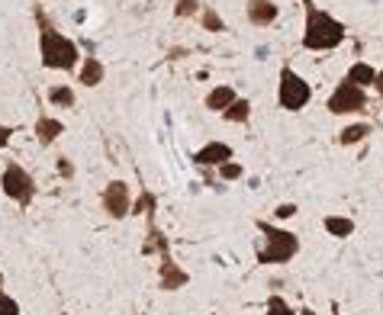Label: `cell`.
<instances>
[{"mask_svg": "<svg viewBox=\"0 0 383 315\" xmlns=\"http://www.w3.org/2000/svg\"><path fill=\"white\" fill-rule=\"evenodd\" d=\"M39 23V52H42V65L52 71H75L77 68V46L68 36H62L42 10H36Z\"/></svg>", "mask_w": 383, "mask_h": 315, "instance_id": "1", "label": "cell"}, {"mask_svg": "<svg viewBox=\"0 0 383 315\" xmlns=\"http://www.w3.org/2000/svg\"><path fill=\"white\" fill-rule=\"evenodd\" d=\"M345 42V26L332 13L319 10L312 0H306V29H303V48L309 52H328Z\"/></svg>", "mask_w": 383, "mask_h": 315, "instance_id": "2", "label": "cell"}, {"mask_svg": "<svg viewBox=\"0 0 383 315\" xmlns=\"http://www.w3.org/2000/svg\"><path fill=\"white\" fill-rule=\"evenodd\" d=\"M258 232L264 235V248H258L261 264H287V260H293L299 254L297 232H287V229L271 222H258Z\"/></svg>", "mask_w": 383, "mask_h": 315, "instance_id": "3", "label": "cell"}, {"mask_svg": "<svg viewBox=\"0 0 383 315\" xmlns=\"http://www.w3.org/2000/svg\"><path fill=\"white\" fill-rule=\"evenodd\" d=\"M309 100H312L309 81H303L293 68H281V87H277V103H281V110L299 113Z\"/></svg>", "mask_w": 383, "mask_h": 315, "instance_id": "4", "label": "cell"}, {"mask_svg": "<svg viewBox=\"0 0 383 315\" xmlns=\"http://www.w3.org/2000/svg\"><path fill=\"white\" fill-rule=\"evenodd\" d=\"M0 190H3L10 200H17L19 206H29L32 196H36V180H32V174H29L23 164L10 161V164L3 167V177H0Z\"/></svg>", "mask_w": 383, "mask_h": 315, "instance_id": "5", "label": "cell"}, {"mask_svg": "<svg viewBox=\"0 0 383 315\" xmlns=\"http://www.w3.org/2000/svg\"><path fill=\"white\" fill-rule=\"evenodd\" d=\"M328 113H335V116H345V113H361L367 106V93L361 90V87H355V84L342 81L332 90V97H328Z\"/></svg>", "mask_w": 383, "mask_h": 315, "instance_id": "6", "label": "cell"}, {"mask_svg": "<svg viewBox=\"0 0 383 315\" xmlns=\"http://www.w3.org/2000/svg\"><path fill=\"white\" fill-rule=\"evenodd\" d=\"M103 209L113 219H126L132 216V196H129V184L126 180H113L103 187Z\"/></svg>", "mask_w": 383, "mask_h": 315, "instance_id": "7", "label": "cell"}, {"mask_svg": "<svg viewBox=\"0 0 383 315\" xmlns=\"http://www.w3.org/2000/svg\"><path fill=\"white\" fill-rule=\"evenodd\" d=\"M158 283H161V289H168V293H171V289L187 287L190 277H187V270H180L171 258H161V277H158Z\"/></svg>", "mask_w": 383, "mask_h": 315, "instance_id": "8", "label": "cell"}, {"mask_svg": "<svg viewBox=\"0 0 383 315\" xmlns=\"http://www.w3.org/2000/svg\"><path fill=\"white\" fill-rule=\"evenodd\" d=\"M194 161L196 164H225V161H232V149L225 145V142H209V145H203V149L194 155Z\"/></svg>", "mask_w": 383, "mask_h": 315, "instance_id": "9", "label": "cell"}, {"mask_svg": "<svg viewBox=\"0 0 383 315\" xmlns=\"http://www.w3.org/2000/svg\"><path fill=\"white\" fill-rule=\"evenodd\" d=\"M248 23H254V26H271L274 19H277V3H271V0H248Z\"/></svg>", "mask_w": 383, "mask_h": 315, "instance_id": "10", "label": "cell"}, {"mask_svg": "<svg viewBox=\"0 0 383 315\" xmlns=\"http://www.w3.org/2000/svg\"><path fill=\"white\" fill-rule=\"evenodd\" d=\"M345 81L348 84H355V87H374V81H377V68H371L367 61H355V65L348 68V75H345Z\"/></svg>", "mask_w": 383, "mask_h": 315, "instance_id": "11", "label": "cell"}, {"mask_svg": "<svg viewBox=\"0 0 383 315\" xmlns=\"http://www.w3.org/2000/svg\"><path fill=\"white\" fill-rule=\"evenodd\" d=\"M103 61L100 58H94V55H87L84 61H81V71H77V81L84 84V87H97V84L103 81Z\"/></svg>", "mask_w": 383, "mask_h": 315, "instance_id": "12", "label": "cell"}, {"mask_svg": "<svg viewBox=\"0 0 383 315\" xmlns=\"http://www.w3.org/2000/svg\"><path fill=\"white\" fill-rule=\"evenodd\" d=\"M235 100H239V97H235L232 87H229V84H219V87H213V90H209V97H206V110L223 113L225 106H232Z\"/></svg>", "mask_w": 383, "mask_h": 315, "instance_id": "13", "label": "cell"}, {"mask_svg": "<svg viewBox=\"0 0 383 315\" xmlns=\"http://www.w3.org/2000/svg\"><path fill=\"white\" fill-rule=\"evenodd\" d=\"M62 132H65V122L62 120H52V116H39L36 120V135L42 145H52Z\"/></svg>", "mask_w": 383, "mask_h": 315, "instance_id": "14", "label": "cell"}, {"mask_svg": "<svg viewBox=\"0 0 383 315\" xmlns=\"http://www.w3.org/2000/svg\"><path fill=\"white\" fill-rule=\"evenodd\" d=\"M326 232L335 235V238H348V235H355V219H348V216H326Z\"/></svg>", "mask_w": 383, "mask_h": 315, "instance_id": "15", "label": "cell"}, {"mask_svg": "<svg viewBox=\"0 0 383 315\" xmlns=\"http://www.w3.org/2000/svg\"><path fill=\"white\" fill-rule=\"evenodd\" d=\"M367 135H371V126H367V122H351L348 129H342L338 142H342V145H355V142H364Z\"/></svg>", "mask_w": 383, "mask_h": 315, "instance_id": "16", "label": "cell"}, {"mask_svg": "<svg viewBox=\"0 0 383 315\" xmlns=\"http://www.w3.org/2000/svg\"><path fill=\"white\" fill-rule=\"evenodd\" d=\"M223 116H225L229 122H245L248 116H252V103L239 97V100H235L232 106H225V110H223Z\"/></svg>", "mask_w": 383, "mask_h": 315, "instance_id": "17", "label": "cell"}, {"mask_svg": "<svg viewBox=\"0 0 383 315\" xmlns=\"http://www.w3.org/2000/svg\"><path fill=\"white\" fill-rule=\"evenodd\" d=\"M48 103L52 106H75V90L71 87H52L48 90Z\"/></svg>", "mask_w": 383, "mask_h": 315, "instance_id": "18", "label": "cell"}, {"mask_svg": "<svg viewBox=\"0 0 383 315\" xmlns=\"http://www.w3.org/2000/svg\"><path fill=\"white\" fill-rule=\"evenodd\" d=\"M200 23H203V29H209V32H225L223 17H219L213 7H206L203 13H200Z\"/></svg>", "mask_w": 383, "mask_h": 315, "instance_id": "19", "label": "cell"}, {"mask_svg": "<svg viewBox=\"0 0 383 315\" xmlns=\"http://www.w3.org/2000/svg\"><path fill=\"white\" fill-rule=\"evenodd\" d=\"M268 315H297V312L290 309V303L281 293H271V299H268Z\"/></svg>", "mask_w": 383, "mask_h": 315, "instance_id": "20", "label": "cell"}, {"mask_svg": "<svg viewBox=\"0 0 383 315\" xmlns=\"http://www.w3.org/2000/svg\"><path fill=\"white\" fill-rule=\"evenodd\" d=\"M155 206H158V200H155V196H151V193H142L139 200L132 203V216H139V213H151Z\"/></svg>", "mask_w": 383, "mask_h": 315, "instance_id": "21", "label": "cell"}, {"mask_svg": "<svg viewBox=\"0 0 383 315\" xmlns=\"http://www.w3.org/2000/svg\"><path fill=\"white\" fill-rule=\"evenodd\" d=\"M196 10H200V0H178V3H174V13H178V17H194Z\"/></svg>", "mask_w": 383, "mask_h": 315, "instance_id": "22", "label": "cell"}, {"mask_svg": "<svg viewBox=\"0 0 383 315\" xmlns=\"http://www.w3.org/2000/svg\"><path fill=\"white\" fill-rule=\"evenodd\" d=\"M219 174H223V180H239V177H242V164L225 161V164H219Z\"/></svg>", "mask_w": 383, "mask_h": 315, "instance_id": "23", "label": "cell"}, {"mask_svg": "<svg viewBox=\"0 0 383 315\" xmlns=\"http://www.w3.org/2000/svg\"><path fill=\"white\" fill-rule=\"evenodd\" d=\"M0 315H19V303L7 293H0Z\"/></svg>", "mask_w": 383, "mask_h": 315, "instance_id": "24", "label": "cell"}, {"mask_svg": "<svg viewBox=\"0 0 383 315\" xmlns=\"http://www.w3.org/2000/svg\"><path fill=\"white\" fill-rule=\"evenodd\" d=\"M274 216H277V219H293V216H297V206H293V203H281L277 209H274Z\"/></svg>", "mask_w": 383, "mask_h": 315, "instance_id": "25", "label": "cell"}, {"mask_svg": "<svg viewBox=\"0 0 383 315\" xmlns=\"http://www.w3.org/2000/svg\"><path fill=\"white\" fill-rule=\"evenodd\" d=\"M10 139H13V129H10V126H0V149H7Z\"/></svg>", "mask_w": 383, "mask_h": 315, "instance_id": "26", "label": "cell"}, {"mask_svg": "<svg viewBox=\"0 0 383 315\" xmlns=\"http://www.w3.org/2000/svg\"><path fill=\"white\" fill-rule=\"evenodd\" d=\"M374 87H377V93H380V97H383V68H380V71H377V81H374Z\"/></svg>", "mask_w": 383, "mask_h": 315, "instance_id": "27", "label": "cell"}, {"mask_svg": "<svg viewBox=\"0 0 383 315\" xmlns=\"http://www.w3.org/2000/svg\"><path fill=\"white\" fill-rule=\"evenodd\" d=\"M297 315H319V312H312V309H299Z\"/></svg>", "mask_w": 383, "mask_h": 315, "instance_id": "28", "label": "cell"}, {"mask_svg": "<svg viewBox=\"0 0 383 315\" xmlns=\"http://www.w3.org/2000/svg\"><path fill=\"white\" fill-rule=\"evenodd\" d=\"M332 315H345V312H342V309H338V306H335V309H332Z\"/></svg>", "mask_w": 383, "mask_h": 315, "instance_id": "29", "label": "cell"}]
</instances>
